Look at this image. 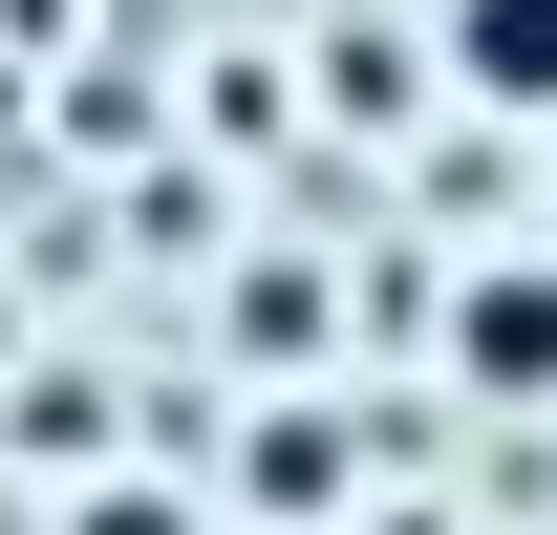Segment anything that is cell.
Listing matches in <instances>:
<instances>
[{"label":"cell","mask_w":557,"mask_h":535,"mask_svg":"<svg viewBox=\"0 0 557 535\" xmlns=\"http://www.w3.org/2000/svg\"><path fill=\"white\" fill-rule=\"evenodd\" d=\"M450 343H472V386H557V278H536V258L472 278V300H450Z\"/></svg>","instance_id":"cell-1"},{"label":"cell","mask_w":557,"mask_h":535,"mask_svg":"<svg viewBox=\"0 0 557 535\" xmlns=\"http://www.w3.org/2000/svg\"><path fill=\"white\" fill-rule=\"evenodd\" d=\"M450 65L493 108H557V0H450Z\"/></svg>","instance_id":"cell-2"}]
</instances>
